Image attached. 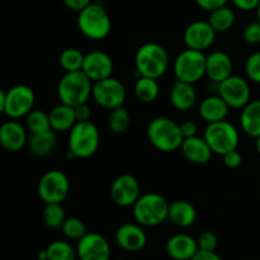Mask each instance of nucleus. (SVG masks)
Here are the masks:
<instances>
[{
  "label": "nucleus",
  "mask_w": 260,
  "mask_h": 260,
  "mask_svg": "<svg viewBox=\"0 0 260 260\" xmlns=\"http://www.w3.org/2000/svg\"><path fill=\"white\" fill-rule=\"evenodd\" d=\"M27 146L30 154L37 157H45L53 151L56 146V135L53 129L42 134H30Z\"/></svg>",
  "instance_id": "obj_27"
},
{
  "label": "nucleus",
  "mask_w": 260,
  "mask_h": 260,
  "mask_svg": "<svg viewBox=\"0 0 260 260\" xmlns=\"http://www.w3.org/2000/svg\"><path fill=\"white\" fill-rule=\"evenodd\" d=\"M180 131L184 139H189V137L197 136V124L193 121H185L180 123Z\"/></svg>",
  "instance_id": "obj_44"
},
{
  "label": "nucleus",
  "mask_w": 260,
  "mask_h": 260,
  "mask_svg": "<svg viewBox=\"0 0 260 260\" xmlns=\"http://www.w3.org/2000/svg\"><path fill=\"white\" fill-rule=\"evenodd\" d=\"M48 254V260H76L78 254L76 249L71 246L68 241L56 240L46 248Z\"/></svg>",
  "instance_id": "obj_34"
},
{
  "label": "nucleus",
  "mask_w": 260,
  "mask_h": 260,
  "mask_svg": "<svg viewBox=\"0 0 260 260\" xmlns=\"http://www.w3.org/2000/svg\"><path fill=\"white\" fill-rule=\"evenodd\" d=\"M197 244L200 250L215 251L218 245L217 236H216V234H213L212 231H203V233L198 236Z\"/></svg>",
  "instance_id": "obj_37"
},
{
  "label": "nucleus",
  "mask_w": 260,
  "mask_h": 260,
  "mask_svg": "<svg viewBox=\"0 0 260 260\" xmlns=\"http://www.w3.org/2000/svg\"><path fill=\"white\" fill-rule=\"evenodd\" d=\"M25 126L30 134H42V132L52 129L48 113L41 111V109H32L25 116Z\"/></svg>",
  "instance_id": "obj_31"
},
{
  "label": "nucleus",
  "mask_w": 260,
  "mask_h": 260,
  "mask_svg": "<svg viewBox=\"0 0 260 260\" xmlns=\"http://www.w3.org/2000/svg\"><path fill=\"white\" fill-rule=\"evenodd\" d=\"M37 190L45 203H62L70 192V180L61 170H48L41 177Z\"/></svg>",
  "instance_id": "obj_10"
},
{
  "label": "nucleus",
  "mask_w": 260,
  "mask_h": 260,
  "mask_svg": "<svg viewBox=\"0 0 260 260\" xmlns=\"http://www.w3.org/2000/svg\"><path fill=\"white\" fill-rule=\"evenodd\" d=\"M180 151L188 161L197 165H202L210 161L213 154L205 137L200 136L184 139L182 146H180Z\"/></svg>",
  "instance_id": "obj_21"
},
{
  "label": "nucleus",
  "mask_w": 260,
  "mask_h": 260,
  "mask_svg": "<svg viewBox=\"0 0 260 260\" xmlns=\"http://www.w3.org/2000/svg\"><path fill=\"white\" fill-rule=\"evenodd\" d=\"M76 254L79 260H111V245L101 234L88 233L78 241Z\"/></svg>",
  "instance_id": "obj_13"
},
{
  "label": "nucleus",
  "mask_w": 260,
  "mask_h": 260,
  "mask_svg": "<svg viewBox=\"0 0 260 260\" xmlns=\"http://www.w3.org/2000/svg\"><path fill=\"white\" fill-rule=\"evenodd\" d=\"M78 28L86 38L102 41L111 33L112 19L103 5L91 3L78 14Z\"/></svg>",
  "instance_id": "obj_6"
},
{
  "label": "nucleus",
  "mask_w": 260,
  "mask_h": 260,
  "mask_svg": "<svg viewBox=\"0 0 260 260\" xmlns=\"http://www.w3.org/2000/svg\"><path fill=\"white\" fill-rule=\"evenodd\" d=\"M169 205L159 193H146L132 206V213L137 223L145 228H154L169 218Z\"/></svg>",
  "instance_id": "obj_4"
},
{
  "label": "nucleus",
  "mask_w": 260,
  "mask_h": 260,
  "mask_svg": "<svg viewBox=\"0 0 260 260\" xmlns=\"http://www.w3.org/2000/svg\"><path fill=\"white\" fill-rule=\"evenodd\" d=\"M93 81L83 70L65 73L57 85V95L61 103L70 107L88 103L93 93Z\"/></svg>",
  "instance_id": "obj_3"
},
{
  "label": "nucleus",
  "mask_w": 260,
  "mask_h": 260,
  "mask_svg": "<svg viewBox=\"0 0 260 260\" xmlns=\"http://www.w3.org/2000/svg\"><path fill=\"white\" fill-rule=\"evenodd\" d=\"M207 56L202 51L187 48L177 56L174 61V74L177 80L194 84L206 75Z\"/></svg>",
  "instance_id": "obj_9"
},
{
  "label": "nucleus",
  "mask_w": 260,
  "mask_h": 260,
  "mask_svg": "<svg viewBox=\"0 0 260 260\" xmlns=\"http://www.w3.org/2000/svg\"><path fill=\"white\" fill-rule=\"evenodd\" d=\"M245 74L248 79L255 84H260V51L254 52L246 58Z\"/></svg>",
  "instance_id": "obj_36"
},
{
  "label": "nucleus",
  "mask_w": 260,
  "mask_h": 260,
  "mask_svg": "<svg viewBox=\"0 0 260 260\" xmlns=\"http://www.w3.org/2000/svg\"><path fill=\"white\" fill-rule=\"evenodd\" d=\"M129 124H131V116L123 106L112 109L108 116V128L113 134H123L128 129Z\"/></svg>",
  "instance_id": "obj_32"
},
{
  "label": "nucleus",
  "mask_w": 260,
  "mask_h": 260,
  "mask_svg": "<svg viewBox=\"0 0 260 260\" xmlns=\"http://www.w3.org/2000/svg\"><path fill=\"white\" fill-rule=\"evenodd\" d=\"M116 243L126 251H140L146 246L147 236L140 223H123L116 231Z\"/></svg>",
  "instance_id": "obj_17"
},
{
  "label": "nucleus",
  "mask_w": 260,
  "mask_h": 260,
  "mask_svg": "<svg viewBox=\"0 0 260 260\" xmlns=\"http://www.w3.org/2000/svg\"><path fill=\"white\" fill-rule=\"evenodd\" d=\"M256 18H258V22L260 23V4H259V7L256 8Z\"/></svg>",
  "instance_id": "obj_48"
},
{
  "label": "nucleus",
  "mask_w": 260,
  "mask_h": 260,
  "mask_svg": "<svg viewBox=\"0 0 260 260\" xmlns=\"http://www.w3.org/2000/svg\"><path fill=\"white\" fill-rule=\"evenodd\" d=\"M222 157L223 164L228 168H230V169H236V168L240 167L241 162H243V156H241L240 152L238 151V149L226 152L225 155H222Z\"/></svg>",
  "instance_id": "obj_39"
},
{
  "label": "nucleus",
  "mask_w": 260,
  "mask_h": 260,
  "mask_svg": "<svg viewBox=\"0 0 260 260\" xmlns=\"http://www.w3.org/2000/svg\"><path fill=\"white\" fill-rule=\"evenodd\" d=\"M111 197L119 207H132L141 197L139 180L131 174L119 175L111 185Z\"/></svg>",
  "instance_id": "obj_14"
},
{
  "label": "nucleus",
  "mask_w": 260,
  "mask_h": 260,
  "mask_svg": "<svg viewBox=\"0 0 260 260\" xmlns=\"http://www.w3.org/2000/svg\"><path fill=\"white\" fill-rule=\"evenodd\" d=\"M135 68L139 76L159 79L169 69V55L164 46L159 43H144L135 56Z\"/></svg>",
  "instance_id": "obj_1"
},
{
  "label": "nucleus",
  "mask_w": 260,
  "mask_h": 260,
  "mask_svg": "<svg viewBox=\"0 0 260 260\" xmlns=\"http://www.w3.org/2000/svg\"><path fill=\"white\" fill-rule=\"evenodd\" d=\"M230 107L220 95H210L201 102L198 113L207 123L223 121L228 117Z\"/></svg>",
  "instance_id": "obj_23"
},
{
  "label": "nucleus",
  "mask_w": 260,
  "mask_h": 260,
  "mask_svg": "<svg viewBox=\"0 0 260 260\" xmlns=\"http://www.w3.org/2000/svg\"><path fill=\"white\" fill-rule=\"evenodd\" d=\"M256 140V150H258V152H259V155H260V136L258 137V139H255Z\"/></svg>",
  "instance_id": "obj_47"
},
{
  "label": "nucleus",
  "mask_w": 260,
  "mask_h": 260,
  "mask_svg": "<svg viewBox=\"0 0 260 260\" xmlns=\"http://www.w3.org/2000/svg\"><path fill=\"white\" fill-rule=\"evenodd\" d=\"M84 58H85V55L80 50L75 47H69L60 53L58 62L65 73H74V71L83 70Z\"/></svg>",
  "instance_id": "obj_30"
},
{
  "label": "nucleus",
  "mask_w": 260,
  "mask_h": 260,
  "mask_svg": "<svg viewBox=\"0 0 260 260\" xmlns=\"http://www.w3.org/2000/svg\"><path fill=\"white\" fill-rule=\"evenodd\" d=\"M190 260H222L216 251H205V250H198L197 254L193 256Z\"/></svg>",
  "instance_id": "obj_45"
},
{
  "label": "nucleus",
  "mask_w": 260,
  "mask_h": 260,
  "mask_svg": "<svg viewBox=\"0 0 260 260\" xmlns=\"http://www.w3.org/2000/svg\"><path fill=\"white\" fill-rule=\"evenodd\" d=\"M218 95L230 108L243 109L250 102V86L241 76L231 75L218 84Z\"/></svg>",
  "instance_id": "obj_12"
},
{
  "label": "nucleus",
  "mask_w": 260,
  "mask_h": 260,
  "mask_svg": "<svg viewBox=\"0 0 260 260\" xmlns=\"http://www.w3.org/2000/svg\"><path fill=\"white\" fill-rule=\"evenodd\" d=\"M235 12L231 8H229L228 5H225V7H221L218 9L211 12L210 18H208V23H210L211 27L216 32L221 33L230 29L234 25V23H235Z\"/></svg>",
  "instance_id": "obj_29"
},
{
  "label": "nucleus",
  "mask_w": 260,
  "mask_h": 260,
  "mask_svg": "<svg viewBox=\"0 0 260 260\" xmlns=\"http://www.w3.org/2000/svg\"><path fill=\"white\" fill-rule=\"evenodd\" d=\"M233 4L235 5L238 9L244 10V12H251V10H256L259 7L260 0H231Z\"/></svg>",
  "instance_id": "obj_42"
},
{
  "label": "nucleus",
  "mask_w": 260,
  "mask_h": 260,
  "mask_svg": "<svg viewBox=\"0 0 260 260\" xmlns=\"http://www.w3.org/2000/svg\"><path fill=\"white\" fill-rule=\"evenodd\" d=\"M197 211L188 201L178 200L169 205V220L178 228H189L196 222Z\"/></svg>",
  "instance_id": "obj_25"
},
{
  "label": "nucleus",
  "mask_w": 260,
  "mask_h": 260,
  "mask_svg": "<svg viewBox=\"0 0 260 260\" xmlns=\"http://www.w3.org/2000/svg\"><path fill=\"white\" fill-rule=\"evenodd\" d=\"M160 93L157 79L139 76L135 84V95L141 103H152L157 99Z\"/></svg>",
  "instance_id": "obj_28"
},
{
  "label": "nucleus",
  "mask_w": 260,
  "mask_h": 260,
  "mask_svg": "<svg viewBox=\"0 0 260 260\" xmlns=\"http://www.w3.org/2000/svg\"><path fill=\"white\" fill-rule=\"evenodd\" d=\"M126 88L118 79L107 78L93 84L91 98L98 106L112 111L123 106L126 101Z\"/></svg>",
  "instance_id": "obj_11"
},
{
  "label": "nucleus",
  "mask_w": 260,
  "mask_h": 260,
  "mask_svg": "<svg viewBox=\"0 0 260 260\" xmlns=\"http://www.w3.org/2000/svg\"><path fill=\"white\" fill-rule=\"evenodd\" d=\"M241 129L248 136L258 139L260 136V99L250 101L240 114Z\"/></svg>",
  "instance_id": "obj_26"
},
{
  "label": "nucleus",
  "mask_w": 260,
  "mask_h": 260,
  "mask_svg": "<svg viewBox=\"0 0 260 260\" xmlns=\"http://www.w3.org/2000/svg\"><path fill=\"white\" fill-rule=\"evenodd\" d=\"M37 260H48V254H47V250H46V249H42V250L38 251Z\"/></svg>",
  "instance_id": "obj_46"
},
{
  "label": "nucleus",
  "mask_w": 260,
  "mask_h": 260,
  "mask_svg": "<svg viewBox=\"0 0 260 260\" xmlns=\"http://www.w3.org/2000/svg\"><path fill=\"white\" fill-rule=\"evenodd\" d=\"M35 91L24 84L12 86L7 91L0 90V112L10 119L27 116L35 107Z\"/></svg>",
  "instance_id": "obj_7"
},
{
  "label": "nucleus",
  "mask_w": 260,
  "mask_h": 260,
  "mask_svg": "<svg viewBox=\"0 0 260 260\" xmlns=\"http://www.w3.org/2000/svg\"><path fill=\"white\" fill-rule=\"evenodd\" d=\"M42 217L48 229H61L66 220L65 211L61 203H46Z\"/></svg>",
  "instance_id": "obj_33"
},
{
  "label": "nucleus",
  "mask_w": 260,
  "mask_h": 260,
  "mask_svg": "<svg viewBox=\"0 0 260 260\" xmlns=\"http://www.w3.org/2000/svg\"><path fill=\"white\" fill-rule=\"evenodd\" d=\"M62 2L68 9L78 13H80L81 10H84L86 7H89L93 3L91 0H62Z\"/></svg>",
  "instance_id": "obj_43"
},
{
  "label": "nucleus",
  "mask_w": 260,
  "mask_h": 260,
  "mask_svg": "<svg viewBox=\"0 0 260 260\" xmlns=\"http://www.w3.org/2000/svg\"><path fill=\"white\" fill-rule=\"evenodd\" d=\"M234 63L230 56L223 51H213L206 60V76L215 83L220 84L233 75Z\"/></svg>",
  "instance_id": "obj_19"
},
{
  "label": "nucleus",
  "mask_w": 260,
  "mask_h": 260,
  "mask_svg": "<svg viewBox=\"0 0 260 260\" xmlns=\"http://www.w3.org/2000/svg\"><path fill=\"white\" fill-rule=\"evenodd\" d=\"M51 128L55 132L70 131L76 124V116L74 107L60 103L48 112Z\"/></svg>",
  "instance_id": "obj_24"
},
{
  "label": "nucleus",
  "mask_w": 260,
  "mask_h": 260,
  "mask_svg": "<svg viewBox=\"0 0 260 260\" xmlns=\"http://www.w3.org/2000/svg\"><path fill=\"white\" fill-rule=\"evenodd\" d=\"M197 102V91L193 84L177 80L170 90V103L175 109L180 112H187L194 107Z\"/></svg>",
  "instance_id": "obj_22"
},
{
  "label": "nucleus",
  "mask_w": 260,
  "mask_h": 260,
  "mask_svg": "<svg viewBox=\"0 0 260 260\" xmlns=\"http://www.w3.org/2000/svg\"><path fill=\"white\" fill-rule=\"evenodd\" d=\"M117 260H126V259H117Z\"/></svg>",
  "instance_id": "obj_49"
},
{
  "label": "nucleus",
  "mask_w": 260,
  "mask_h": 260,
  "mask_svg": "<svg viewBox=\"0 0 260 260\" xmlns=\"http://www.w3.org/2000/svg\"><path fill=\"white\" fill-rule=\"evenodd\" d=\"M114 70V63L111 56L103 51H91L84 58L83 71L93 83L111 78Z\"/></svg>",
  "instance_id": "obj_16"
},
{
  "label": "nucleus",
  "mask_w": 260,
  "mask_h": 260,
  "mask_svg": "<svg viewBox=\"0 0 260 260\" xmlns=\"http://www.w3.org/2000/svg\"><path fill=\"white\" fill-rule=\"evenodd\" d=\"M28 137L24 126L17 119H9L0 127V144L7 151L18 152L27 145Z\"/></svg>",
  "instance_id": "obj_18"
},
{
  "label": "nucleus",
  "mask_w": 260,
  "mask_h": 260,
  "mask_svg": "<svg viewBox=\"0 0 260 260\" xmlns=\"http://www.w3.org/2000/svg\"><path fill=\"white\" fill-rule=\"evenodd\" d=\"M62 234L69 239V240L79 241L88 234L86 226L80 218L78 217H69L66 218L63 225L61 226Z\"/></svg>",
  "instance_id": "obj_35"
},
{
  "label": "nucleus",
  "mask_w": 260,
  "mask_h": 260,
  "mask_svg": "<svg viewBox=\"0 0 260 260\" xmlns=\"http://www.w3.org/2000/svg\"><path fill=\"white\" fill-rule=\"evenodd\" d=\"M147 139L150 144L161 152H173L180 150L184 137L180 124L168 117H156L147 126Z\"/></svg>",
  "instance_id": "obj_2"
},
{
  "label": "nucleus",
  "mask_w": 260,
  "mask_h": 260,
  "mask_svg": "<svg viewBox=\"0 0 260 260\" xmlns=\"http://www.w3.org/2000/svg\"><path fill=\"white\" fill-rule=\"evenodd\" d=\"M203 137L210 145L213 154L221 155V156L225 155L226 152L238 149L239 141H240L238 128L226 119L208 123Z\"/></svg>",
  "instance_id": "obj_8"
},
{
  "label": "nucleus",
  "mask_w": 260,
  "mask_h": 260,
  "mask_svg": "<svg viewBox=\"0 0 260 260\" xmlns=\"http://www.w3.org/2000/svg\"><path fill=\"white\" fill-rule=\"evenodd\" d=\"M167 254L173 260H190L197 254V240L187 234H177L173 235L167 241Z\"/></svg>",
  "instance_id": "obj_20"
},
{
  "label": "nucleus",
  "mask_w": 260,
  "mask_h": 260,
  "mask_svg": "<svg viewBox=\"0 0 260 260\" xmlns=\"http://www.w3.org/2000/svg\"><path fill=\"white\" fill-rule=\"evenodd\" d=\"M69 151L75 159H88L93 156L101 145V134L91 121L76 122L69 131Z\"/></svg>",
  "instance_id": "obj_5"
},
{
  "label": "nucleus",
  "mask_w": 260,
  "mask_h": 260,
  "mask_svg": "<svg viewBox=\"0 0 260 260\" xmlns=\"http://www.w3.org/2000/svg\"><path fill=\"white\" fill-rule=\"evenodd\" d=\"M229 0H196V4L203 10L207 12H213V10L218 9L221 7H225L228 4Z\"/></svg>",
  "instance_id": "obj_40"
},
{
  "label": "nucleus",
  "mask_w": 260,
  "mask_h": 260,
  "mask_svg": "<svg viewBox=\"0 0 260 260\" xmlns=\"http://www.w3.org/2000/svg\"><path fill=\"white\" fill-rule=\"evenodd\" d=\"M243 38L248 45H258L260 43V23L251 22L245 27L243 32Z\"/></svg>",
  "instance_id": "obj_38"
},
{
  "label": "nucleus",
  "mask_w": 260,
  "mask_h": 260,
  "mask_svg": "<svg viewBox=\"0 0 260 260\" xmlns=\"http://www.w3.org/2000/svg\"><path fill=\"white\" fill-rule=\"evenodd\" d=\"M74 111H75L76 121L78 122H86L90 121L91 118V109L88 106V103L79 104V106L74 107Z\"/></svg>",
  "instance_id": "obj_41"
},
{
  "label": "nucleus",
  "mask_w": 260,
  "mask_h": 260,
  "mask_svg": "<svg viewBox=\"0 0 260 260\" xmlns=\"http://www.w3.org/2000/svg\"><path fill=\"white\" fill-rule=\"evenodd\" d=\"M216 30L211 24L203 20H196L190 23L184 30V43L188 48L196 51H206L213 45L216 40Z\"/></svg>",
  "instance_id": "obj_15"
}]
</instances>
